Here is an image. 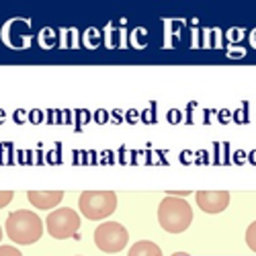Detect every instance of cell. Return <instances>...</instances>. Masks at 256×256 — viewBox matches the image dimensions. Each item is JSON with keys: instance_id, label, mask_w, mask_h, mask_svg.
Returning a JSON list of instances; mask_svg holds the SVG:
<instances>
[{"instance_id": "cell-1", "label": "cell", "mask_w": 256, "mask_h": 256, "mask_svg": "<svg viewBox=\"0 0 256 256\" xmlns=\"http://www.w3.org/2000/svg\"><path fill=\"white\" fill-rule=\"evenodd\" d=\"M6 234L14 244L31 246L44 236V222L35 211L18 209L6 218Z\"/></svg>"}, {"instance_id": "cell-2", "label": "cell", "mask_w": 256, "mask_h": 256, "mask_svg": "<svg viewBox=\"0 0 256 256\" xmlns=\"http://www.w3.org/2000/svg\"><path fill=\"white\" fill-rule=\"evenodd\" d=\"M158 222L164 232L180 234L193 222V207L180 197H164L158 205Z\"/></svg>"}, {"instance_id": "cell-3", "label": "cell", "mask_w": 256, "mask_h": 256, "mask_svg": "<svg viewBox=\"0 0 256 256\" xmlns=\"http://www.w3.org/2000/svg\"><path fill=\"white\" fill-rule=\"evenodd\" d=\"M78 209L86 220H106L117 209V195L113 190H84L78 199Z\"/></svg>"}, {"instance_id": "cell-4", "label": "cell", "mask_w": 256, "mask_h": 256, "mask_svg": "<svg viewBox=\"0 0 256 256\" xmlns=\"http://www.w3.org/2000/svg\"><path fill=\"white\" fill-rule=\"evenodd\" d=\"M127 242H130V232L119 222H102L94 230V244L98 250L106 254L121 252L127 246Z\"/></svg>"}, {"instance_id": "cell-5", "label": "cell", "mask_w": 256, "mask_h": 256, "mask_svg": "<svg viewBox=\"0 0 256 256\" xmlns=\"http://www.w3.org/2000/svg\"><path fill=\"white\" fill-rule=\"evenodd\" d=\"M80 216L70 209V207H60V209H54L48 220H46V226H48V232L50 236L56 238V240H66V238H72L74 234H78L80 230Z\"/></svg>"}, {"instance_id": "cell-6", "label": "cell", "mask_w": 256, "mask_h": 256, "mask_svg": "<svg viewBox=\"0 0 256 256\" xmlns=\"http://www.w3.org/2000/svg\"><path fill=\"white\" fill-rule=\"evenodd\" d=\"M195 199L203 213H222L230 205L228 190H199Z\"/></svg>"}, {"instance_id": "cell-7", "label": "cell", "mask_w": 256, "mask_h": 256, "mask_svg": "<svg viewBox=\"0 0 256 256\" xmlns=\"http://www.w3.org/2000/svg\"><path fill=\"white\" fill-rule=\"evenodd\" d=\"M27 199L37 209H54V207H58L62 203L64 190H29Z\"/></svg>"}, {"instance_id": "cell-8", "label": "cell", "mask_w": 256, "mask_h": 256, "mask_svg": "<svg viewBox=\"0 0 256 256\" xmlns=\"http://www.w3.org/2000/svg\"><path fill=\"white\" fill-rule=\"evenodd\" d=\"M127 256H164V254H162V248H160L156 242L140 240V242H136V244L130 248Z\"/></svg>"}, {"instance_id": "cell-9", "label": "cell", "mask_w": 256, "mask_h": 256, "mask_svg": "<svg viewBox=\"0 0 256 256\" xmlns=\"http://www.w3.org/2000/svg\"><path fill=\"white\" fill-rule=\"evenodd\" d=\"M246 244L252 252H256V222H252L246 230Z\"/></svg>"}, {"instance_id": "cell-10", "label": "cell", "mask_w": 256, "mask_h": 256, "mask_svg": "<svg viewBox=\"0 0 256 256\" xmlns=\"http://www.w3.org/2000/svg\"><path fill=\"white\" fill-rule=\"evenodd\" d=\"M12 190H0V209L2 207H6L10 201H12Z\"/></svg>"}, {"instance_id": "cell-11", "label": "cell", "mask_w": 256, "mask_h": 256, "mask_svg": "<svg viewBox=\"0 0 256 256\" xmlns=\"http://www.w3.org/2000/svg\"><path fill=\"white\" fill-rule=\"evenodd\" d=\"M0 256H23L14 246H0Z\"/></svg>"}, {"instance_id": "cell-12", "label": "cell", "mask_w": 256, "mask_h": 256, "mask_svg": "<svg viewBox=\"0 0 256 256\" xmlns=\"http://www.w3.org/2000/svg\"><path fill=\"white\" fill-rule=\"evenodd\" d=\"M172 256H188V254H186V252H174Z\"/></svg>"}, {"instance_id": "cell-13", "label": "cell", "mask_w": 256, "mask_h": 256, "mask_svg": "<svg viewBox=\"0 0 256 256\" xmlns=\"http://www.w3.org/2000/svg\"><path fill=\"white\" fill-rule=\"evenodd\" d=\"M0 240H2V228H0Z\"/></svg>"}]
</instances>
